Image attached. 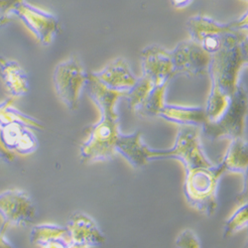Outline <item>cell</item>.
Returning <instances> with one entry per match:
<instances>
[{"label": "cell", "instance_id": "obj_1", "mask_svg": "<svg viewBox=\"0 0 248 248\" xmlns=\"http://www.w3.org/2000/svg\"><path fill=\"white\" fill-rule=\"evenodd\" d=\"M247 64V32L226 36L221 49L211 56L208 74L211 92L204 108L208 121L217 120L225 110L239 85L238 78Z\"/></svg>", "mask_w": 248, "mask_h": 248}, {"label": "cell", "instance_id": "obj_17", "mask_svg": "<svg viewBox=\"0 0 248 248\" xmlns=\"http://www.w3.org/2000/svg\"><path fill=\"white\" fill-rule=\"evenodd\" d=\"M220 164L224 167L225 172L236 174H246L248 169V145L243 138L231 140Z\"/></svg>", "mask_w": 248, "mask_h": 248}, {"label": "cell", "instance_id": "obj_22", "mask_svg": "<svg viewBox=\"0 0 248 248\" xmlns=\"http://www.w3.org/2000/svg\"><path fill=\"white\" fill-rule=\"evenodd\" d=\"M248 223V204L244 202L241 204L237 211L225 221L223 237H230L237 232L245 229Z\"/></svg>", "mask_w": 248, "mask_h": 248}, {"label": "cell", "instance_id": "obj_14", "mask_svg": "<svg viewBox=\"0 0 248 248\" xmlns=\"http://www.w3.org/2000/svg\"><path fill=\"white\" fill-rule=\"evenodd\" d=\"M115 151L136 169L143 168L151 161V148L143 142L140 131H135L131 134L120 133L115 143Z\"/></svg>", "mask_w": 248, "mask_h": 248}, {"label": "cell", "instance_id": "obj_5", "mask_svg": "<svg viewBox=\"0 0 248 248\" xmlns=\"http://www.w3.org/2000/svg\"><path fill=\"white\" fill-rule=\"evenodd\" d=\"M160 159H177L183 163L186 171L214 165L203 151L200 128L194 126H181L172 148H151L150 160Z\"/></svg>", "mask_w": 248, "mask_h": 248}, {"label": "cell", "instance_id": "obj_20", "mask_svg": "<svg viewBox=\"0 0 248 248\" xmlns=\"http://www.w3.org/2000/svg\"><path fill=\"white\" fill-rule=\"evenodd\" d=\"M153 87H154L153 82L146 77L142 76L141 78H137L135 84L132 86V88L129 91H127L125 93H124V96H123L125 97L127 101L128 108L131 111L136 112L139 109V108L142 106L144 100H145L146 97L148 96Z\"/></svg>", "mask_w": 248, "mask_h": 248}, {"label": "cell", "instance_id": "obj_3", "mask_svg": "<svg viewBox=\"0 0 248 248\" xmlns=\"http://www.w3.org/2000/svg\"><path fill=\"white\" fill-rule=\"evenodd\" d=\"M224 173L220 163L186 171L184 194L190 205L205 216H213L217 209V188Z\"/></svg>", "mask_w": 248, "mask_h": 248}, {"label": "cell", "instance_id": "obj_10", "mask_svg": "<svg viewBox=\"0 0 248 248\" xmlns=\"http://www.w3.org/2000/svg\"><path fill=\"white\" fill-rule=\"evenodd\" d=\"M142 76L149 78L154 86L167 84L175 77L170 51L156 44L141 51Z\"/></svg>", "mask_w": 248, "mask_h": 248}, {"label": "cell", "instance_id": "obj_12", "mask_svg": "<svg viewBox=\"0 0 248 248\" xmlns=\"http://www.w3.org/2000/svg\"><path fill=\"white\" fill-rule=\"evenodd\" d=\"M186 29L191 40L196 43H199L204 36L209 34H226L235 31L247 32V12L229 23H220L205 15L197 14L187 20Z\"/></svg>", "mask_w": 248, "mask_h": 248}, {"label": "cell", "instance_id": "obj_28", "mask_svg": "<svg viewBox=\"0 0 248 248\" xmlns=\"http://www.w3.org/2000/svg\"><path fill=\"white\" fill-rule=\"evenodd\" d=\"M71 244V243H66L64 241H60V240H56V241H50L47 243H44L42 245H40V248H67V246Z\"/></svg>", "mask_w": 248, "mask_h": 248}, {"label": "cell", "instance_id": "obj_7", "mask_svg": "<svg viewBox=\"0 0 248 248\" xmlns=\"http://www.w3.org/2000/svg\"><path fill=\"white\" fill-rule=\"evenodd\" d=\"M175 76L198 78L208 74L211 56L193 40H185L170 51Z\"/></svg>", "mask_w": 248, "mask_h": 248}, {"label": "cell", "instance_id": "obj_23", "mask_svg": "<svg viewBox=\"0 0 248 248\" xmlns=\"http://www.w3.org/2000/svg\"><path fill=\"white\" fill-rule=\"evenodd\" d=\"M38 148V140L31 128H26L21 138L18 141L15 148V154L29 155L34 153Z\"/></svg>", "mask_w": 248, "mask_h": 248}, {"label": "cell", "instance_id": "obj_15", "mask_svg": "<svg viewBox=\"0 0 248 248\" xmlns=\"http://www.w3.org/2000/svg\"><path fill=\"white\" fill-rule=\"evenodd\" d=\"M0 78L10 97H22L28 93V75L17 61L0 57Z\"/></svg>", "mask_w": 248, "mask_h": 248}, {"label": "cell", "instance_id": "obj_16", "mask_svg": "<svg viewBox=\"0 0 248 248\" xmlns=\"http://www.w3.org/2000/svg\"><path fill=\"white\" fill-rule=\"evenodd\" d=\"M169 122L178 124L180 126H194L202 128L208 121L204 108L202 107H184L176 105L164 106L159 116Z\"/></svg>", "mask_w": 248, "mask_h": 248}, {"label": "cell", "instance_id": "obj_19", "mask_svg": "<svg viewBox=\"0 0 248 248\" xmlns=\"http://www.w3.org/2000/svg\"><path fill=\"white\" fill-rule=\"evenodd\" d=\"M169 86L167 84H162L154 86L149 93L146 99L144 100L142 106L136 111V113L142 117H156L159 116L160 111L166 105V92Z\"/></svg>", "mask_w": 248, "mask_h": 248}, {"label": "cell", "instance_id": "obj_29", "mask_svg": "<svg viewBox=\"0 0 248 248\" xmlns=\"http://www.w3.org/2000/svg\"><path fill=\"white\" fill-rule=\"evenodd\" d=\"M194 0H170L171 4L177 9H184L188 7Z\"/></svg>", "mask_w": 248, "mask_h": 248}, {"label": "cell", "instance_id": "obj_27", "mask_svg": "<svg viewBox=\"0 0 248 248\" xmlns=\"http://www.w3.org/2000/svg\"><path fill=\"white\" fill-rule=\"evenodd\" d=\"M14 160H15V154L7 151L2 146L1 141H0V161L9 164V163H12Z\"/></svg>", "mask_w": 248, "mask_h": 248}, {"label": "cell", "instance_id": "obj_25", "mask_svg": "<svg viewBox=\"0 0 248 248\" xmlns=\"http://www.w3.org/2000/svg\"><path fill=\"white\" fill-rule=\"evenodd\" d=\"M23 0H0V27L8 24L16 7Z\"/></svg>", "mask_w": 248, "mask_h": 248}, {"label": "cell", "instance_id": "obj_6", "mask_svg": "<svg viewBox=\"0 0 248 248\" xmlns=\"http://www.w3.org/2000/svg\"><path fill=\"white\" fill-rule=\"evenodd\" d=\"M89 73L77 56H71L59 63L53 72V85L60 100L70 110H76L86 88Z\"/></svg>", "mask_w": 248, "mask_h": 248}, {"label": "cell", "instance_id": "obj_21", "mask_svg": "<svg viewBox=\"0 0 248 248\" xmlns=\"http://www.w3.org/2000/svg\"><path fill=\"white\" fill-rule=\"evenodd\" d=\"M26 128L29 127L20 122H10L0 126V141H1L2 146L7 151L15 154L17 143Z\"/></svg>", "mask_w": 248, "mask_h": 248}, {"label": "cell", "instance_id": "obj_13", "mask_svg": "<svg viewBox=\"0 0 248 248\" xmlns=\"http://www.w3.org/2000/svg\"><path fill=\"white\" fill-rule=\"evenodd\" d=\"M71 239L75 243L88 247H97L106 242V236L102 233L95 220L85 213L77 212L73 214L66 225Z\"/></svg>", "mask_w": 248, "mask_h": 248}, {"label": "cell", "instance_id": "obj_26", "mask_svg": "<svg viewBox=\"0 0 248 248\" xmlns=\"http://www.w3.org/2000/svg\"><path fill=\"white\" fill-rule=\"evenodd\" d=\"M8 227L2 223L0 227V248H14L13 245L6 238V230Z\"/></svg>", "mask_w": 248, "mask_h": 248}, {"label": "cell", "instance_id": "obj_9", "mask_svg": "<svg viewBox=\"0 0 248 248\" xmlns=\"http://www.w3.org/2000/svg\"><path fill=\"white\" fill-rule=\"evenodd\" d=\"M0 217L7 227L27 226L36 217V206L25 191L6 190L0 193Z\"/></svg>", "mask_w": 248, "mask_h": 248}, {"label": "cell", "instance_id": "obj_18", "mask_svg": "<svg viewBox=\"0 0 248 248\" xmlns=\"http://www.w3.org/2000/svg\"><path fill=\"white\" fill-rule=\"evenodd\" d=\"M30 240L34 245L37 246L56 240L64 241L66 243L73 242L67 227L54 223H42L35 225L30 234Z\"/></svg>", "mask_w": 248, "mask_h": 248}, {"label": "cell", "instance_id": "obj_24", "mask_svg": "<svg viewBox=\"0 0 248 248\" xmlns=\"http://www.w3.org/2000/svg\"><path fill=\"white\" fill-rule=\"evenodd\" d=\"M176 248H202L201 241L197 233L190 230H184L175 240Z\"/></svg>", "mask_w": 248, "mask_h": 248}, {"label": "cell", "instance_id": "obj_4", "mask_svg": "<svg viewBox=\"0 0 248 248\" xmlns=\"http://www.w3.org/2000/svg\"><path fill=\"white\" fill-rule=\"evenodd\" d=\"M247 117V91L239 84L223 113L215 121H206L202 131L205 138L233 140L243 138Z\"/></svg>", "mask_w": 248, "mask_h": 248}, {"label": "cell", "instance_id": "obj_2", "mask_svg": "<svg viewBox=\"0 0 248 248\" xmlns=\"http://www.w3.org/2000/svg\"><path fill=\"white\" fill-rule=\"evenodd\" d=\"M85 89L100 111V120L90 127L88 139L80 146V160L87 164L110 160L116 153L115 143L121 133L116 105L124 93L103 87L91 73Z\"/></svg>", "mask_w": 248, "mask_h": 248}, {"label": "cell", "instance_id": "obj_11", "mask_svg": "<svg viewBox=\"0 0 248 248\" xmlns=\"http://www.w3.org/2000/svg\"><path fill=\"white\" fill-rule=\"evenodd\" d=\"M91 75L103 87L121 93L129 91L137 80L128 62L122 57L112 60L105 68Z\"/></svg>", "mask_w": 248, "mask_h": 248}, {"label": "cell", "instance_id": "obj_30", "mask_svg": "<svg viewBox=\"0 0 248 248\" xmlns=\"http://www.w3.org/2000/svg\"><path fill=\"white\" fill-rule=\"evenodd\" d=\"M245 1H246V0H245Z\"/></svg>", "mask_w": 248, "mask_h": 248}, {"label": "cell", "instance_id": "obj_8", "mask_svg": "<svg viewBox=\"0 0 248 248\" xmlns=\"http://www.w3.org/2000/svg\"><path fill=\"white\" fill-rule=\"evenodd\" d=\"M13 15L21 20L39 42L44 46L51 45L59 33L60 23L54 14L40 9L26 2L25 0L16 7Z\"/></svg>", "mask_w": 248, "mask_h": 248}]
</instances>
